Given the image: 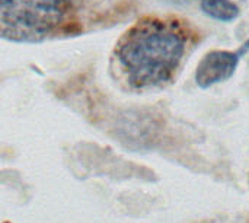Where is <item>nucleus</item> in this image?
Here are the masks:
<instances>
[{
  "instance_id": "2",
  "label": "nucleus",
  "mask_w": 249,
  "mask_h": 223,
  "mask_svg": "<svg viewBox=\"0 0 249 223\" xmlns=\"http://www.w3.org/2000/svg\"><path fill=\"white\" fill-rule=\"evenodd\" d=\"M74 0H0V38L39 42L70 18Z\"/></svg>"
},
{
  "instance_id": "5",
  "label": "nucleus",
  "mask_w": 249,
  "mask_h": 223,
  "mask_svg": "<svg viewBox=\"0 0 249 223\" xmlns=\"http://www.w3.org/2000/svg\"><path fill=\"white\" fill-rule=\"evenodd\" d=\"M236 51H238V54L241 56V58H242V57H244V56L248 53L249 51V38L247 39V41H245V42H244V44H242V45H241V48H239V50H236Z\"/></svg>"
},
{
  "instance_id": "4",
  "label": "nucleus",
  "mask_w": 249,
  "mask_h": 223,
  "mask_svg": "<svg viewBox=\"0 0 249 223\" xmlns=\"http://www.w3.org/2000/svg\"><path fill=\"white\" fill-rule=\"evenodd\" d=\"M201 10L220 22H232L239 16V7L232 0H201Z\"/></svg>"
},
{
  "instance_id": "1",
  "label": "nucleus",
  "mask_w": 249,
  "mask_h": 223,
  "mask_svg": "<svg viewBox=\"0 0 249 223\" xmlns=\"http://www.w3.org/2000/svg\"><path fill=\"white\" fill-rule=\"evenodd\" d=\"M191 38L193 31L185 20L149 15L125 31L114 56L133 89L162 86L178 72Z\"/></svg>"
},
{
  "instance_id": "3",
  "label": "nucleus",
  "mask_w": 249,
  "mask_h": 223,
  "mask_svg": "<svg viewBox=\"0 0 249 223\" xmlns=\"http://www.w3.org/2000/svg\"><path fill=\"white\" fill-rule=\"evenodd\" d=\"M241 61L238 51L212 50L200 60L196 69V82L200 88L206 89L216 83L231 79Z\"/></svg>"
}]
</instances>
